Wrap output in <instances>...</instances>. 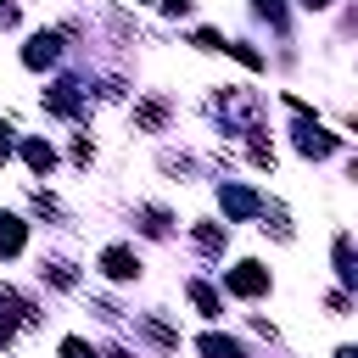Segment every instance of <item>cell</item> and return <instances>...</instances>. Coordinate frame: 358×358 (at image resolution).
<instances>
[{
    "label": "cell",
    "instance_id": "4fadbf2b",
    "mask_svg": "<svg viewBox=\"0 0 358 358\" xmlns=\"http://www.w3.org/2000/svg\"><path fill=\"white\" fill-rule=\"evenodd\" d=\"M196 246H201V252H218V246H224V229H218V224H196Z\"/></svg>",
    "mask_w": 358,
    "mask_h": 358
},
{
    "label": "cell",
    "instance_id": "ffe728a7",
    "mask_svg": "<svg viewBox=\"0 0 358 358\" xmlns=\"http://www.w3.org/2000/svg\"><path fill=\"white\" fill-rule=\"evenodd\" d=\"M302 6H308V11H324V6H330V0H302Z\"/></svg>",
    "mask_w": 358,
    "mask_h": 358
},
{
    "label": "cell",
    "instance_id": "9c48e42d",
    "mask_svg": "<svg viewBox=\"0 0 358 358\" xmlns=\"http://www.w3.org/2000/svg\"><path fill=\"white\" fill-rule=\"evenodd\" d=\"M196 347H201V358H241V347H235L229 336H201Z\"/></svg>",
    "mask_w": 358,
    "mask_h": 358
},
{
    "label": "cell",
    "instance_id": "8fae6325",
    "mask_svg": "<svg viewBox=\"0 0 358 358\" xmlns=\"http://www.w3.org/2000/svg\"><path fill=\"white\" fill-rule=\"evenodd\" d=\"M336 274H341V280H347V285H352V280H358V268H352V241H347V235H341V241H336Z\"/></svg>",
    "mask_w": 358,
    "mask_h": 358
},
{
    "label": "cell",
    "instance_id": "7a4b0ae2",
    "mask_svg": "<svg viewBox=\"0 0 358 358\" xmlns=\"http://www.w3.org/2000/svg\"><path fill=\"white\" fill-rule=\"evenodd\" d=\"M336 145H341V140H336V134H324L319 123H296V151H302V157H330Z\"/></svg>",
    "mask_w": 358,
    "mask_h": 358
},
{
    "label": "cell",
    "instance_id": "9a60e30c",
    "mask_svg": "<svg viewBox=\"0 0 358 358\" xmlns=\"http://www.w3.org/2000/svg\"><path fill=\"white\" fill-rule=\"evenodd\" d=\"M62 358H95V347L78 341V336H67V341H62Z\"/></svg>",
    "mask_w": 358,
    "mask_h": 358
},
{
    "label": "cell",
    "instance_id": "8992f818",
    "mask_svg": "<svg viewBox=\"0 0 358 358\" xmlns=\"http://www.w3.org/2000/svg\"><path fill=\"white\" fill-rule=\"evenodd\" d=\"M45 106L62 112V117H73V112H78V84H56V90L45 95Z\"/></svg>",
    "mask_w": 358,
    "mask_h": 358
},
{
    "label": "cell",
    "instance_id": "e0dca14e",
    "mask_svg": "<svg viewBox=\"0 0 358 358\" xmlns=\"http://www.w3.org/2000/svg\"><path fill=\"white\" fill-rule=\"evenodd\" d=\"M252 6H257V17H268V22L285 17V0H252Z\"/></svg>",
    "mask_w": 358,
    "mask_h": 358
},
{
    "label": "cell",
    "instance_id": "7c38bea8",
    "mask_svg": "<svg viewBox=\"0 0 358 358\" xmlns=\"http://www.w3.org/2000/svg\"><path fill=\"white\" fill-rule=\"evenodd\" d=\"M140 218H145V224H140L145 235H168V213H162V207H140Z\"/></svg>",
    "mask_w": 358,
    "mask_h": 358
},
{
    "label": "cell",
    "instance_id": "6da1fadb",
    "mask_svg": "<svg viewBox=\"0 0 358 358\" xmlns=\"http://www.w3.org/2000/svg\"><path fill=\"white\" fill-rule=\"evenodd\" d=\"M224 285H229L235 296H263V291H268V268H263V263H235V268L224 274Z\"/></svg>",
    "mask_w": 358,
    "mask_h": 358
},
{
    "label": "cell",
    "instance_id": "d6986e66",
    "mask_svg": "<svg viewBox=\"0 0 358 358\" xmlns=\"http://www.w3.org/2000/svg\"><path fill=\"white\" fill-rule=\"evenodd\" d=\"M6 157H11V129L0 123V162H6Z\"/></svg>",
    "mask_w": 358,
    "mask_h": 358
},
{
    "label": "cell",
    "instance_id": "2e32d148",
    "mask_svg": "<svg viewBox=\"0 0 358 358\" xmlns=\"http://www.w3.org/2000/svg\"><path fill=\"white\" fill-rule=\"evenodd\" d=\"M45 274H50V285H62V291L73 285V268H67V263H45Z\"/></svg>",
    "mask_w": 358,
    "mask_h": 358
},
{
    "label": "cell",
    "instance_id": "5b68a950",
    "mask_svg": "<svg viewBox=\"0 0 358 358\" xmlns=\"http://www.w3.org/2000/svg\"><path fill=\"white\" fill-rule=\"evenodd\" d=\"M56 56H62V34H34V39H28V50H22V62H28V67H50Z\"/></svg>",
    "mask_w": 358,
    "mask_h": 358
},
{
    "label": "cell",
    "instance_id": "52a82bcc",
    "mask_svg": "<svg viewBox=\"0 0 358 358\" xmlns=\"http://www.w3.org/2000/svg\"><path fill=\"white\" fill-rule=\"evenodd\" d=\"M185 291H190V302H196V313H207V319H218V291H213L207 280H190Z\"/></svg>",
    "mask_w": 358,
    "mask_h": 358
},
{
    "label": "cell",
    "instance_id": "30bf717a",
    "mask_svg": "<svg viewBox=\"0 0 358 358\" xmlns=\"http://www.w3.org/2000/svg\"><path fill=\"white\" fill-rule=\"evenodd\" d=\"M22 157H28V168H34V173H45V168L56 162V151H50L45 140H28V145H22Z\"/></svg>",
    "mask_w": 358,
    "mask_h": 358
},
{
    "label": "cell",
    "instance_id": "277c9868",
    "mask_svg": "<svg viewBox=\"0 0 358 358\" xmlns=\"http://www.w3.org/2000/svg\"><path fill=\"white\" fill-rule=\"evenodd\" d=\"M101 268H106V280H134V274H140V257H134L129 246H106V252H101Z\"/></svg>",
    "mask_w": 358,
    "mask_h": 358
},
{
    "label": "cell",
    "instance_id": "3957f363",
    "mask_svg": "<svg viewBox=\"0 0 358 358\" xmlns=\"http://www.w3.org/2000/svg\"><path fill=\"white\" fill-rule=\"evenodd\" d=\"M218 207H224L229 218H252V213H263V201H257L246 185H224V190H218Z\"/></svg>",
    "mask_w": 358,
    "mask_h": 358
},
{
    "label": "cell",
    "instance_id": "ba28073f",
    "mask_svg": "<svg viewBox=\"0 0 358 358\" xmlns=\"http://www.w3.org/2000/svg\"><path fill=\"white\" fill-rule=\"evenodd\" d=\"M22 241H28L22 235V218H0V257H17Z\"/></svg>",
    "mask_w": 358,
    "mask_h": 358
},
{
    "label": "cell",
    "instance_id": "ac0fdd59",
    "mask_svg": "<svg viewBox=\"0 0 358 358\" xmlns=\"http://www.w3.org/2000/svg\"><path fill=\"white\" fill-rule=\"evenodd\" d=\"M11 336H17V313H0V347H6Z\"/></svg>",
    "mask_w": 358,
    "mask_h": 358
},
{
    "label": "cell",
    "instance_id": "5bb4252c",
    "mask_svg": "<svg viewBox=\"0 0 358 358\" xmlns=\"http://www.w3.org/2000/svg\"><path fill=\"white\" fill-rule=\"evenodd\" d=\"M162 117H168V106H162V101H145V106H140V123H145V129H157Z\"/></svg>",
    "mask_w": 358,
    "mask_h": 358
}]
</instances>
